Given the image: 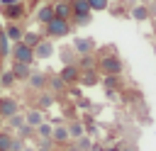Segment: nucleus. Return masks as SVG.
Wrapping results in <instances>:
<instances>
[{
  "label": "nucleus",
  "instance_id": "nucleus-1",
  "mask_svg": "<svg viewBox=\"0 0 156 151\" xmlns=\"http://www.w3.org/2000/svg\"><path fill=\"white\" fill-rule=\"evenodd\" d=\"M105 76H119L122 73V58L117 56V54H105L102 58H100V66H98Z\"/></svg>",
  "mask_w": 156,
  "mask_h": 151
},
{
  "label": "nucleus",
  "instance_id": "nucleus-2",
  "mask_svg": "<svg viewBox=\"0 0 156 151\" xmlns=\"http://www.w3.org/2000/svg\"><path fill=\"white\" fill-rule=\"evenodd\" d=\"M68 32H71V24H68V19L54 17L51 22H46V34H49V37H66Z\"/></svg>",
  "mask_w": 156,
  "mask_h": 151
},
{
  "label": "nucleus",
  "instance_id": "nucleus-3",
  "mask_svg": "<svg viewBox=\"0 0 156 151\" xmlns=\"http://www.w3.org/2000/svg\"><path fill=\"white\" fill-rule=\"evenodd\" d=\"M12 58L20 61V63L32 66V63H34V51H32L29 46H24L22 41H15V46H12Z\"/></svg>",
  "mask_w": 156,
  "mask_h": 151
},
{
  "label": "nucleus",
  "instance_id": "nucleus-4",
  "mask_svg": "<svg viewBox=\"0 0 156 151\" xmlns=\"http://www.w3.org/2000/svg\"><path fill=\"white\" fill-rule=\"evenodd\" d=\"M17 112H20V102H17L15 97H0V117H2V119L12 117V114H17Z\"/></svg>",
  "mask_w": 156,
  "mask_h": 151
},
{
  "label": "nucleus",
  "instance_id": "nucleus-5",
  "mask_svg": "<svg viewBox=\"0 0 156 151\" xmlns=\"http://www.w3.org/2000/svg\"><path fill=\"white\" fill-rule=\"evenodd\" d=\"M58 76H61V80H63L66 85H73V83H78V78H80V71H78V68L71 63V66H63Z\"/></svg>",
  "mask_w": 156,
  "mask_h": 151
},
{
  "label": "nucleus",
  "instance_id": "nucleus-6",
  "mask_svg": "<svg viewBox=\"0 0 156 151\" xmlns=\"http://www.w3.org/2000/svg\"><path fill=\"white\" fill-rule=\"evenodd\" d=\"M73 51H76L78 56L93 54V39H88V37H78V39L73 41Z\"/></svg>",
  "mask_w": 156,
  "mask_h": 151
},
{
  "label": "nucleus",
  "instance_id": "nucleus-7",
  "mask_svg": "<svg viewBox=\"0 0 156 151\" xmlns=\"http://www.w3.org/2000/svg\"><path fill=\"white\" fill-rule=\"evenodd\" d=\"M32 51H34V61H37V58H41V61H44V58H51L54 46H51V41H39Z\"/></svg>",
  "mask_w": 156,
  "mask_h": 151
},
{
  "label": "nucleus",
  "instance_id": "nucleus-8",
  "mask_svg": "<svg viewBox=\"0 0 156 151\" xmlns=\"http://www.w3.org/2000/svg\"><path fill=\"white\" fill-rule=\"evenodd\" d=\"M51 141H56V144H68V141H71L66 124H56V127L51 129Z\"/></svg>",
  "mask_w": 156,
  "mask_h": 151
},
{
  "label": "nucleus",
  "instance_id": "nucleus-9",
  "mask_svg": "<svg viewBox=\"0 0 156 151\" xmlns=\"http://www.w3.org/2000/svg\"><path fill=\"white\" fill-rule=\"evenodd\" d=\"M22 34H24V29H22V24H17V22H10V24L5 27V37H7L10 41H22Z\"/></svg>",
  "mask_w": 156,
  "mask_h": 151
},
{
  "label": "nucleus",
  "instance_id": "nucleus-10",
  "mask_svg": "<svg viewBox=\"0 0 156 151\" xmlns=\"http://www.w3.org/2000/svg\"><path fill=\"white\" fill-rule=\"evenodd\" d=\"M27 83H29V88H34V90H44V88H46V76L32 71V73L27 76Z\"/></svg>",
  "mask_w": 156,
  "mask_h": 151
},
{
  "label": "nucleus",
  "instance_id": "nucleus-11",
  "mask_svg": "<svg viewBox=\"0 0 156 151\" xmlns=\"http://www.w3.org/2000/svg\"><path fill=\"white\" fill-rule=\"evenodd\" d=\"M10 71H12V76H15V80H27V76L32 73V68H29L27 63H20V61H15V66H12Z\"/></svg>",
  "mask_w": 156,
  "mask_h": 151
},
{
  "label": "nucleus",
  "instance_id": "nucleus-12",
  "mask_svg": "<svg viewBox=\"0 0 156 151\" xmlns=\"http://www.w3.org/2000/svg\"><path fill=\"white\" fill-rule=\"evenodd\" d=\"M41 122H44V117H41V112H39V110H29V112L24 114V124H29L32 129H34L37 124H41Z\"/></svg>",
  "mask_w": 156,
  "mask_h": 151
},
{
  "label": "nucleus",
  "instance_id": "nucleus-13",
  "mask_svg": "<svg viewBox=\"0 0 156 151\" xmlns=\"http://www.w3.org/2000/svg\"><path fill=\"white\" fill-rule=\"evenodd\" d=\"M71 12H73V15H90L88 0H73V2H71Z\"/></svg>",
  "mask_w": 156,
  "mask_h": 151
},
{
  "label": "nucleus",
  "instance_id": "nucleus-14",
  "mask_svg": "<svg viewBox=\"0 0 156 151\" xmlns=\"http://www.w3.org/2000/svg\"><path fill=\"white\" fill-rule=\"evenodd\" d=\"M51 7H54V17L68 19V15H71V5H68V2H56V5H51Z\"/></svg>",
  "mask_w": 156,
  "mask_h": 151
},
{
  "label": "nucleus",
  "instance_id": "nucleus-15",
  "mask_svg": "<svg viewBox=\"0 0 156 151\" xmlns=\"http://www.w3.org/2000/svg\"><path fill=\"white\" fill-rule=\"evenodd\" d=\"M51 19H54V7H51V5H46V7H39V12H37V22L46 24V22H51Z\"/></svg>",
  "mask_w": 156,
  "mask_h": 151
},
{
  "label": "nucleus",
  "instance_id": "nucleus-16",
  "mask_svg": "<svg viewBox=\"0 0 156 151\" xmlns=\"http://www.w3.org/2000/svg\"><path fill=\"white\" fill-rule=\"evenodd\" d=\"M66 129H68V136H71V139H80V136L85 134V129H83L80 122H68Z\"/></svg>",
  "mask_w": 156,
  "mask_h": 151
},
{
  "label": "nucleus",
  "instance_id": "nucleus-17",
  "mask_svg": "<svg viewBox=\"0 0 156 151\" xmlns=\"http://www.w3.org/2000/svg\"><path fill=\"white\" fill-rule=\"evenodd\" d=\"M132 17H134L136 22H144V19H149L151 15H149V7H146V5H136V7H132Z\"/></svg>",
  "mask_w": 156,
  "mask_h": 151
},
{
  "label": "nucleus",
  "instance_id": "nucleus-18",
  "mask_svg": "<svg viewBox=\"0 0 156 151\" xmlns=\"http://www.w3.org/2000/svg\"><path fill=\"white\" fill-rule=\"evenodd\" d=\"M39 41H41V39H39V34H37V32H24V34H22V44H24V46H29V49H34Z\"/></svg>",
  "mask_w": 156,
  "mask_h": 151
},
{
  "label": "nucleus",
  "instance_id": "nucleus-19",
  "mask_svg": "<svg viewBox=\"0 0 156 151\" xmlns=\"http://www.w3.org/2000/svg\"><path fill=\"white\" fill-rule=\"evenodd\" d=\"M46 85L51 88V93H58V90H63V80H61V76H51V78H46Z\"/></svg>",
  "mask_w": 156,
  "mask_h": 151
},
{
  "label": "nucleus",
  "instance_id": "nucleus-20",
  "mask_svg": "<svg viewBox=\"0 0 156 151\" xmlns=\"http://www.w3.org/2000/svg\"><path fill=\"white\" fill-rule=\"evenodd\" d=\"M34 129H37V134H39L41 139H51V129H54L51 124H46V122H41V124H37Z\"/></svg>",
  "mask_w": 156,
  "mask_h": 151
},
{
  "label": "nucleus",
  "instance_id": "nucleus-21",
  "mask_svg": "<svg viewBox=\"0 0 156 151\" xmlns=\"http://www.w3.org/2000/svg\"><path fill=\"white\" fill-rule=\"evenodd\" d=\"M0 85H2V88H12V85H15V76H12V71L0 73Z\"/></svg>",
  "mask_w": 156,
  "mask_h": 151
},
{
  "label": "nucleus",
  "instance_id": "nucleus-22",
  "mask_svg": "<svg viewBox=\"0 0 156 151\" xmlns=\"http://www.w3.org/2000/svg\"><path fill=\"white\" fill-rule=\"evenodd\" d=\"M105 83H107V88H110V90H115V88H122V80H119V76H105Z\"/></svg>",
  "mask_w": 156,
  "mask_h": 151
},
{
  "label": "nucleus",
  "instance_id": "nucleus-23",
  "mask_svg": "<svg viewBox=\"0 0 156 151\" xmlns=\"http://www.w3.org/2000/svg\"><path fill=\"white\" fill-rule=\"evenodd\" d=\"M7 122H10V127H15V129H20L22 124H24V114H12V117H7Z\"/></svg>",
  "mask_w": 156,
  "mask_h": 151
},
{
  "label": "nucleus",
  "instance_id": "nucleus-24",
  "mask_svg": "<svg viewBox=\"0 0 156 151\" xmlns=\"http://www.w3.org/2000/svg\"><path fill=\"white\" fill-rule=\"evenodd\" d=\"M22 15H24L22 5H12V7L7 10V17H10V19H17V17H22Z\"/></svg>",
  "mask_w": 156,
  "mask_h": 151
},
{
  "label": "nucleus",
  "instance_id": "nucleus-25",
  "mask_svg": "<svg viewBox=\"0 0 156 151\" xmlns=\"http://www.w3.org/2000/svg\"><path fill=\"white\" fill-rule=\"evenodd\" d=\"M80 83H85V85H95V80H98V76L93 73V71H88V73H83L80 78H78Z\"/></svg>",
  "mask_w": 156,
  "mask_h": 151
},
{
  "label": "nucleus",
  "instance_id": "nucleus-26",
  "mask_svg": "<svg viewBox=\"0 0 156 151\" xmlns=\"http://www.w3.org/2000/svg\"><path fill=\"white\" fill-rule=\"evenodd\" d=\"M51 102H54V93H41L39 95V105L41 107H51Z\"/></svg>",
  "mask_w": 156,
  "mask_h": 151
},
{
  "label": "nucleus",
  "instance_id": "nucleus-27",
  "mask_svg": "<svg viewBox=\"0 0 156 151\" xmlns=\"http://www.w3.org/2000/svg\"><path fill=\"white\" fill-rule=\"evenodd\" d=\"M10 141H12V136L10 134H0V151H10Z\"/></svg>",
  "mask_w": 156,
  "mask_h": 151
},
{
  "label": "nucleus",
  "instance_id": "nucleus-28",
  "mask_svg": "<svg viewBox=\"0 0 156 151\" xmlns=\"http://www.w3.org/2000/svg\"><path fill=\"white\" fill-rule=\"evenodd\" d=\"M90 10H107V0H88Z\"/></svg>",
  "mask_w": 156,
  "mask_h": 151
},
{
  "label": "nucleus",
  "instance_id": "nucleus-29",
  "mask_svg": "<svg viewBox=\"0 0 156 151\" xmlns=\"http://www.w3.org/2000/svg\"><path fill=\"white\" fill-rule=\"evenodd\" d=\"M24 149V139H12L10 141V151H22Z\"/></svg>",
  "mask_w": 156,
  "mask_h": 151
},
{
  "label": "nucleus",
  "instance_id": "nucleus-30",
  "mask_svg": "<svg viewBox=\"0 0 156 151\" xmlns=\"http://www.w3.org/2000/svg\"><path fill=\"white\" fill-rule=\"evenodd\" d=\"M76 22L78 24H88L90 22V15H76Z\"/></svg>",
  "mask_w": 156,
  "mask_h": 151
},
{
  "label": "nucleus",
  "instance_id": "nucleus-31",
  "mask_svg": "<svg viewBox=\"0 0 156 151\" xmlns=\"http://www.w3.org/2000/svg\"><path fill=\"white\" fill-rule=\"evenodd\" d=\"M78 144H80V149H90V139H88L85 134H83V136L78 139Z\"/></svg>",
  "mask_w": 156,
  "mask_h": 151
},
{
  "label": "nucleus",
  "instance_id": "nucleus-32",
  "mask_svg": "<svg viewBox=\"0 0 156 151\" xmlns=\"http://www.w3.org/2000/svg\"><path fill=\"white\" fill-rule=\"evenodd\" d=\"M5 39H7V37H5V32L0 29V41H5Z\"/></svg>",
  "mask_w": 156,
  "mask_h": 151
},
{
  "label": "nucleus",
  "instance_id": "nucleus-33",
  "mask_svg": "<svg viewBox=\"0 0 156 151\" xmlns=\"http://www.w3.org/2000/svg\"><path fill=\"white\" fill-rule=\"evenodd\" d=\"M154 34H156V19H154Z\"/></svg>",
  "mask_w": 156,
  "mask_h": 151
},
{
  "label": "nucleus",
  "instance_id": "nucleus-34",
  "mask_svg": "<svg viewBox=\"0 0 156 151\" xmlns=\"http://www.w3.org/2000/svg\"><path fill=\"white\" fill-rule=\"evenodd\" d=\"M0 58H2V51H0Z\"/></svg>",
  "mask_w": 156,
  "mask_h": 151
},
{
  "label": "nucleus",
  "instance_id": "nucleus-35",
  "mask_svg": "<svg viewBox=\"0 0 156 151\" xmlns=\"http://www.w3.org/2000/svg\"><path fill=\"white\" fill-rule=\"evenodd\" d=\"M154 5H156V0H154Z\"/></svg>",
  "mask_w": 156,
  "mask_h": 151
},
{
  "label": "nucleus",
  "instance_id": "nucleus-36",
  "mask_svg": "<svg viewBox=\"0 0 156 151\" xmlns=\"http://www.w3.org/2000/svg\"><path fill=\"white\" fill-rule=\"evenodd\" d=\"M141 2H144V0H141Z\"/></svg>",
  "mask_w": 156,
  "mask_h": 151
}]
</instances>
